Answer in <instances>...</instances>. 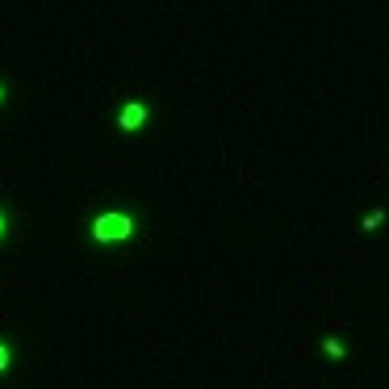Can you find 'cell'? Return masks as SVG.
Here are the masks:
<instances>
[{"label": "cell", "mask_w": 389, "mask_h": 389, "mask_svg": "<svg viewBox=\"0 0 389 389\" xmlns=\"http://www.w3.org/2000/svg\"><path fill=\"white\" fill-rule=\"evenodd\" d=\"M4 230H9V218L0 214V239H4Z\"/></svg>", "instance_id": "8992f818"}, {"label": "cell", "mask_w": 389, "mask_h": 389, "mask_svg": "<svg viewBox=\"0 0 389 389\" xmlns=\"http://www.w3.org/2000/svg\"><path fill=\"white\" fill-rule=\"evenodd\" d=\"M0 101H4V84H0Z\"/></svg>", "instance_id": "52a82bcc"}, {"label": "cell", "mask_w": 389, "mask_h": 389, "mask_svg": "<svg viewBox=\"0 0 389 389\" xmlns=\"http://www.w3.org/2000/svg\"><path fill=\"white\" fill-rule=\"evenodd\" d=\"M9 364H13V351H9V344H4V339H0V373H4Z\"/></svg>", "instance_id": "5b68a950"}, {"label": "cell", "mask_w": 389, "mask_h": 389, "mask_svg": "<svg viewBox=\"0 0 389 389\" xmlns=\"http://www.w3.org/2000/svg\"><path fill=\"white\" fill-rule=\"evenodd\" d=\"M134 214H126V210H105V214L92 218V239L96 243H126L130 235H134Z\"/></svg>", "instance_id": "6da1fadb"}, {"label": "cell", "mask_w": 389, "mask_h": 389, "mask_svg": "<svg viewBox=\"0 0 389 389\" xmlns=\"http://www.w3.org/2000/svg\"><path fill=\"white\" fill-rule=\"evenodd\" d=\"M322 351H327V356H331V360H344V356H347V347L339 344V339H335V335H331V339H322Z\"/></svg>", "instance_id": "3957f363"}, {"label": "cell", "mask_w": 389, "mask_h": 389, "mask_svg": "<svg viewBox=\"0 0 389 389\" xmlns=\"http://www.w3.org/2000/svg\"><path fill=\"white\" fill-rule=\"evenodd\" d=\"M147 118H151V109H147L142 101H126L122 113H118V126L122 130H138V126H147Z\"/></svg>", "instance_id": "7a4b0ae2"}, {"label": "cell", "mask_w": 389, "mask_h": 389, "mask_svg": "<svg viewBox=\"0 0 389 389\" xmlns=\"http://www.w3.org/2000/svg\"><path fill=\"white\" fill-rule=\"evenodd\" d=\"M381 222H385V210H368V214H364V230H377Z\"/></svg>", "instance_id": "277c9868"}]
</instances>
